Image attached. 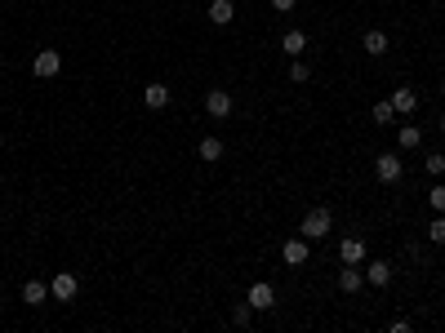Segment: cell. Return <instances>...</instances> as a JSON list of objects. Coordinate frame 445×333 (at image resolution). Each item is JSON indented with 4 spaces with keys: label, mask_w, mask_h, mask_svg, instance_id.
Instances as JSON below:
<instances>
[{
    "label": "cell",
    "mask_w": 445,
    "mask_h": 333,
    "mask_svg": "<svg viewBox=\"0 0 445 333\" xmlns=\"http://www.w3.org/2000/svg\"><path fill=\"white\" fill-rule=\"evenodd\" d=\"M329 227H334V213H329L325 205H317V209H307V218H303L299 231H303L307 240H325V236H329Z\"/></svg>",
    "instance_id": "6da1fadb"
},
{
    "label": "cell",
    "mask_w": 445,
    "mask_h": 333,
    "mask_svg": "<svg viewBox=\"0 0 445 333\" xmlns=\"http://www.w3.org/2000/svg\"><path fill=\"white\" fill-rule=\"evenodd\" d=\"M374 178H378V182H401V178H405V160H401V152L374 156Z\"/></svg>",
    "instance_id": "7a4b0ae2"
},
{
    "label": "cell",
    "mask_w": 445,
    "mask_h": 333,
    "mask_svg": "<svg viewBox=\"0 0 445 333\" xmlns=\"http://www.w3.org/2000/svg\"><path fill=\"white\" fill-rule=\"evenodd\" d=\"M58 72H62V54L58 49H40V54L31 58V76L36 80H54Z\"/></svg>",
    "instance_id": "3957f363"
},
{
    "label": "cell",
    "mask_w": 445,
    "mask_h": 333,
    "mask_svg": "<svg viewBox=\"0 0 445 333\" xmlns=\"http://www.w3.org/2000/svg\"><path fill=\"white\" fill-rule=\"evenodd\" d=\"M76 293H80V280L72 271H58L54 280H49V298H54V303H72Z\"/></svg>",
    "instance_id": "277c9868"
},
{
    "label": "cell",
    "mask_w": 445,
    "mask_h": 333,
    "mask_svg": "<svg viewBox=\"0 0 445 333\" xmlns=\"http://www.w3.org/2000/svg\"><path fill=\"white\" fill-rule=\"evenodd\" d=\"M388 103H392V111H397L401 120H410V115L419 111V94L410 89V85H397V89H392V98H388Z\"/></svg>",
    "instance_id": "5b68a950"
},
{
    "label": "cell",
    "mask_w": 445,
    "mask_h": 333,
    "mask_svg": "<svg viewBox=\"0 0 445 333\" xmlns=\"http://www.w3.org/2000/svg\"><path fill=\"white\" fill-rule=\"evenodd\" d=\"M170 103H174V89L160 85V80H152V85L143 89V107H147V111H165Z\"/></svg>",
    "instance_id": "8992f818"
},
{
    "label": "cell",
    "mask_w": 445,
    "mask_h": 333,
    "mask_svg": "<svg viewBox=\"0 0 445 333\" xmlns=\"http://www.w3.org/2000/svg\"><path fill=\"white\" fill-rule=\"evenodd\" d=\"M245 303H250L254 311H272V307H276V289L268 285V280H254L250 293H245Z\"/></svg>",
    "instance_id": "52a82bcc"
},
{
    "label": "cell",
    "mask_w": 445,
    "mask_h": 333,
    "mask_svg": "<svg viewBox=\"0 0 445 333\" xmlns=\"http://www.w3.org/2000/svg\"><path fill=\"white\" fill-rule=\"evenodd\" d=\"M232 107H236V103H232V94H227V89H209V94H205V111L214 115V120H227V115H232Z\"/></svg>",
    "instance_id": "ba28073f"
},
{
    "label": "cell",
    "mask_w": 445,
    "mask_h": 333,
    "mask_svg": "<svg viewBox=\"0 0 445 333\" xmlns=\"http://www.w3.org/2000/svg\"><path fill=\"white\" fill-rule=\"evenodd\" d=\"M281 258H285V266H303V262L312 258V240H307V236H294V240H285Z\"/></svg>",
    "instance_id": "9c48e42d"
},
{
    "label": "cell",
    "mask_w": 445,
    "mask_h": 333,
    "mask_svg": "<svg viewBox=\"0 0 445 333\" xmlns=\"http://www.w3.org/2000/svg\"><path fill=\"white\" fill-rule=\"evenodd\" d=\"M392 276H397V266H392V262H366V285L388 289V285H392Z\"/></svg>",
    "instance_id": "30bf717a"
},
{
    "label": "cell",
    "mask_w": 445,
    "mask_h": 333,
    "mask_svg": "<svg viewBox=\"0 0 445 333\" xmlns=\"http://www.w3.org/2000/svg\"><path fill=\"white\" fill-rule=\"evenodd\" d=\"M339 289H343V293H361V289H366V271H361L356 262H343V271H339Z\"/></svg>",
    "instance_id": "8fae6325"
},
{
    "label": "cell",
    "mask_w": 445,
    "mask_h": 333,
    "mask_svg": "<svg viewBox=\"0 0 445 333\" xmlns=\"http://www.w3.org/2000/svg\"><path fill=\"white\" fill-rule=\"evenodd\" d=\"M205 18H209L214 27H227V23H232V18H236V5H232V0H209V9H205Z\"/></svg>",
    "instance_id": "7c38bea8"
},
{
    "label": "cell",
    "mask_w": 445,
    "mask_h": 333,
    "mask_svg": "<svg viewBox=\"0 0 445 333\" xmlns=\"http://www.w3.org/2000/svg\"><path fill=\"white\" fill-rule=\"evenodd\" d=\"M361 45H366V54H370V58H383L392 40H388V31H378V27H370V31H366V36H361Z\"/></svg>",
    "instance_id": "4fadbf2b"
},
{
    "label": "cell",
    "mask_w": 445,
    "mask_h": 333,
    "mask_svg": "<svg viewBox=\"0 0 445 333\" xmlns=\"http://www.w3.org/2000/svg\"><path fill=\"white\" fill-rule=\"evenodd\" d=\"M196 156H201L205 164H219L223 160V138H214V133H209V138H201V142H196Z\"/></svg>",
    "instance_id": "5bb4252c"
},
{
    "label": "cell",
    "mask_w": 445,
    "mask_h": 333,
    "mask_svg": "<svg viewBox=\"0 0 445 333\" xmlns=\"http://www.w3.org/2000/svg\"><path fill=\"white\" fill-rule=\"evenodd\" d=\"M339 258H343V262H356V266H361V262H366V240H361V236H348V240L339 244Z\"/></svg>",
    "instance_id": "9a60e30c"
},
{
    "label": "cell",
    "mask_w": 445,
    "mask_h": 333,
    "mask_svg": "<svg viewBox=\"0 0 445 333\" xmlns=\"http://www.w3.org/2000/svg\"><path fill=\"white\" fill-rule=\"evenodd\" d=\"M45 298H49V285H45V280H27V285H23V303H27V307H40Z\"/></svg>",
    "instance_id": "2e32d148"
},
{
    "label": "cell",
    "mask_w": 445,
    "mask_h": 333,
    "mask_svg": "<svg viewBox=\"0 0 445 333\" xmlns=\"http://www.w3.org/2000/svg\"><path fill=\"white\" fill-rule=\"evenodd\" d=\"M281 49H285V54H290V58H299V54H303V49H307V36H303V31H299V27H294V31H285V36H281Z\"/></svg>",
    "instance_id": "e0dca14e"
},
{
    "label": "cell",
    "mask_w": 445,
    "mask_h": 333,
    "mask_svg": "<svg viewBox=\"0 0 445 333\" xmlns=\"http://www.w3.org/2000/svg\"><path fill=\"white\" fill-rule=\"evenodd\" d=\"M423 147V129L419 125H401V152H419Z\"/></svg>",
    "instance_id": "ac0fdd59"
},
{
    "label": "cell",
    "mask_w": 445,
    "mask_h": 333,
    "mask_svg": "<svg viewBox=\"0 0 445 333\" xmlns=\"http://www.w3.org/2000/svg\"><path fill=\"white\" fill-rule=\"evenodd\" d=\"M312 80V67L303 58H290V85H307Z\"/></svg>",
    "instance_id": "d6986e66"
},
{
    "label": "cell",
    "mask_w": 445,
    "mask_h": 333,
    "mask_svg": "<svg viewBox=\"0 0 445 333\" xmlns=\"http://www.w3.org/2000/svg\"><path fill=\"white\" fill-rule=\"evenodd\" d=\"M370 120H374V125H392V120H397V111H392V103H388V98L370 107Z\"/></svg>",
    "instance_id": "ffe728a7"
},
{
    "label": "cell",
    "mask_w": 445,
    "mask_h": 333,
    "mask_svg": "<svg viewBox=\"0 0 445 333\" xmlns=\"http://www.w3.org/2000/svg\"><path fill=\"white\" fill-rule=\"evenodd\" d=\"M427 240L445 244V213H432V222H427Z\"/></svg>",
    "instance_id": "44dd1931"
},
{
    "label": "cell",
    "mask_w": 445,
    "mask_h": 333,
    "mask_svg": "<svg viewBox=\"0 0 445 333\" xmlns=\"http://www.w3.org/2000/svg\"><path fill=\"white\" fill-rule=\"evenodd\" d=\"M232 324H236V329H250V324H254V307H250V303H241V307L232 311Z\"/></svg>",
    "instance_id": "7402d4cb"
},
{
    "label": "cell",
    "mask_w": 445,
    "mask_h": 333,
    "mask_svg": "<svg viewBox=\"0 0 445 333\" xmlns=\"http://www.w3.org/2000/svg\"><path fill=\"white\" fill-rule=\"evenodd\" d=\"M423 169H427V174H432V178H441V174H445V156H441V152H432V156H423Z\"/></svg>",
    "instance_id": "603a6c76"
},
{
    "label": "cell",
    "mask_w": 445,
    "mask_h": 333,
    "mask_svg": "<svg viewBox=\"0 0 445 333\" xmlns=\"http://www.w3.org/2000/svg\"><path fill=\"white\" fill-rule=\"evenodd\" d=\"M427 205H432V213H445V187H441V182L427 191Z\"/></svg>",
    "instance_id": "cb8c5ba5"
},
{
    "label": "cell",
    "mask_w": 445,
    "mask_h": 333,
    "mask_svg": "<svg viewBox=\"0 0 445 333\" xmlns=\"http://www.w3.org/2000/svg\"><path fill=\"white\" fill-rule=\"evenodd\" d=\"M294 5H299V0H272V9H276V13H290Z\"/></svg>",
    "instance_id": "d4e9b609"
},
{
    "label": "cell",
    "mask_w": 445,
    "mask_h": 333,
    "mask_svg": "<svg viewBox=\"0 0 445 333\" xmlns=\"http://www.w3.org/2000/svg\"><path fill=\"white\" fill-rule=\"evenodd\" d=\"M441 133H445V115H441Z\"/></svg>",
    "instance_id": "484cf974"
},
{
    "label": "cell",
    "mask_w": 445,
    "mask_h": 333,
    "mask_svg": "<svg viewBox=\"0 0 445 333\" xmlns=\"http://www.w3.org/2000/svg\"><path fill=\"white\" fill-rule=\"evenodd\" d=\"M441 98H445V80H441Z\"/></svg>",
    "instance_id": "4316f807"
}]
</instances>
